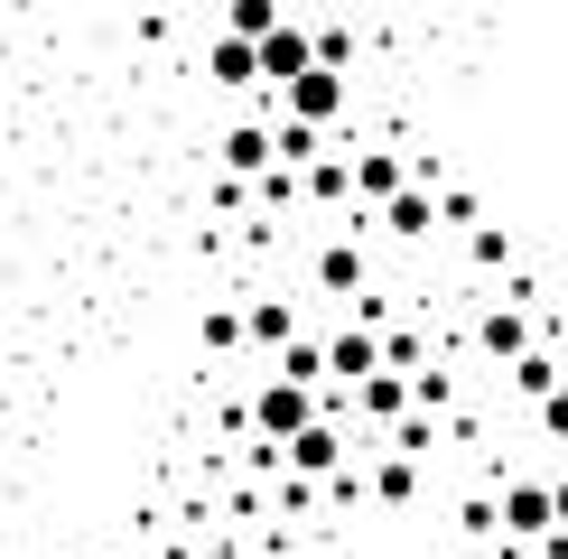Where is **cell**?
<instances>
[{"instance_id":"6da1fadb","label":"cell","mask_w":568,"mask_h":559,"mask_svg":"<svg viewBox=\"0 0 568 559\" xmlns=\"http://www.w3.org/2000/svg\"><path fill=\"white\" fill-rule=\"evenodd\" d=\"M307 419H317V392H298V383H262V392H252V429H262V448H290Z\"/></svg>"},{"instance_id":"7a4b0ae2","label":"cell","mask_w":568,"mask_h":559,"mask_svg":"<svg viewBox=\"0 0 568 559\" xmlns=\"http://www.w3.org/2000/svg\"><path fill=\"white\" fill-rule=\"evenodd\" d=\"M280 466H290L298 485H326V476H345V429L317 410V419H307V429L290 438V448H280Z\"/></svg>"},{"instance_id":"3957f363","label":"cell","mask_w":568,"mask_h":559,"mask_svg":"<svg viewBox=\"0 0 568 559\" xmlns=\"http://www.w3.org/2000/svg\"><path fill=\"white\" fill-rule=\"evenodd\" d=\"M494 531H513V541H550V485H540V476H513L504 485V504H494Z\"/></svg>"},{"instance_id":"277c9868","label":"cell","mask_w":568,"mask_h":559,"mask_svg":"<svg viewBox=\"0 0 568 559\" xmlns=\"http://www.w3.org/2000/svg\"><path fill=\"white\" fill-rule=\"evenodd\" d=\"M280 103H290V122H307V131H326L345 112V75L336 65H307L298 84H280Z\"/></svg>"},{"instance_id":"5b68a950","label":"cell","mask_w":568,"mask_h":559,"mask_svg":"<svg viewBox=\"0 0 568 559\" xmlns=\"http://www.w3.org/2000/svg\"><path fill=\"white\" fill-rule=\"evenodd\" d=\"M307 65H317V38H307V29H290V19H280V29L252 47V75H262V84H298Z\"/></svg>"},{"instance_id":"8992f818","label":"cell","mask_w":568,"mask_h":559,"mask_svg":"<svg viewBox=\"0 0 568 559\" xmlns=\"http://www.w3.org/2000/svg\"><path fill=\"white\" fill-rule=\"evenodd\" d=\"M326 373H336V383H373V373H383V336H373V326H336V336H326Z\"/></svg>"},{"instance_id":"52a82bcc","label":"cell","mask_w":568,"mask_h":559,"mask_svg":"<svg viewBox=\"0 0 568 559\" xmlns=\"http://www.w3.org/2000/svg\"><path fill=\"white\" fill-rule=\"evenodd\" d=\"M345 177H354V196H373V205H392L400 186H410V169H400V150H364V159H345Z\"/></svg>"},{"instance_id":"ba28073f","label":"cell","mask_w":568,"mask_h":559,"mask_svg":"<svg viewBox=\"0 0 568 559\" xmlns=\"http://www.w3.org/2000/svg\"><path fill=\"white\" fill-rule=\"evenodd\" d=\"M476 336H485V355H494V364H523V355H531V317H523V308H485Z\"/></svg>"},{"instance_id":"9c48e42d","label":"cell","mask_w":568,"mask_h":559,"mask_svg":"<svg viewBox=\"0 0 568 559\" xmlns=\"http://www.w3.org/2000/svg\"><path fill=\"white\" fill-rule=\"evenodd\" d=\"M383 233H400V243H419V233H438V196H429V186H400V196L383 205Z\"/></svg>"},{"instance_id":"30bf717a","label":"cell","mask_w":568,"mask_h":559,"mask_svg":"<svg viewBox=\"0 0 568 559\" xmlns=\"http://www.w3.org/2000/svg\"><path fill=\"white\" fill-rule=\"evenodd\" d=\"M224 169L233 177H271V131L262 122H233L224 131Z\"/></svg>"},{"instance_id":"8fae6325","label":"cell","mask_w":568,"mask_h":559,"mask_svg":"<svg viewBox=\"0 0 568 559\" xmlns=\"http://www.w3.org/2000/svg\"><path fill=\"white\" fill-rule=\"evenodd\" d=\"M243 336H252V345H271V355H280V345L298 336V308H290V298H252V308H243Z\"/></svg>"},{"instance_id":"7c38bea8","label":"cell","mask_w":568,"mask_h":559,"mask_svg":"<svg viewBox=\"0 0 568 559\" xmlns=\"http://www.w3.org/2000/svg\"><path fill=\"white\" fill-rule=\"evenodd\" d=\"M271 383L317 392V383H326V345H317V336H290V345H280V373H271Z\"/></svg>"},{"instance_id":"4fadbf2b","label":"cell","mask_w":568,"mask_h":559,"mask_svg":"<svg viewBox=\"0 0 568 559\" xmlns=\"http://www.w3.org/2000/svg\"><path fill=\"white\" fill-rule=\"evenodd\" d=\"M354 410L364 419H410V383L400 373H373V383H354Z\"/></svg>"},{"instance_id":"5bb4252c","label":"cell","mask_w":568,"mask_h":559,"mask_svg":"<svg viewBox=\"0 0 568 559\" xmlns=\"http://www.w3.org/2000/svg\"><path fill=\"white\" fill-rule=\"evenodd\" d=\"M317 159H326V131H307V122L271 131V169H317Z\"/></svg>"},{"instance_id":"9a60e30c","label":"cell","mask_w":568,"mask_h":559,"mask_svg":"<svg viewBox=\"0 0 568 559\" xmlns=\"http://www.w3.org/2000/svg\"><path fill=\"white\" fill-rule=\"evenodd\" d=\"M317 289L364 298V252H354V243H326V252H317Z\"/></svg>"},{"instance_id":"2e32d148","label":"cell","mask_w":568,"mask_h":559,"mask_svg":"<svg viewBox=\"0 0 568 559\" xmlns=\"http://www.w3.org/2000/svg\"><path fill=\"white\" fill-rule=\"evenodd\" d=\"M280 29V0H233V10H224V38H243V47H262Z\"/></svg>"},{"instance_id":"e0dca14e","label":"cell","mask_w":568,"mask_h":559,"mask_svg":"<svg viewBox=\"0 0 568 559\" xmlns=\"http://www.w3.org/2000/svg\"><path fill=\"white\" fill-rule=\"evenodd\" d=\"M504 373H513V392H523V402H550V392H559V355H540V345H531L523 364H504Z\"/></svg>"},{"instance_id":"ac0fdd59","label":"cell","mask_w":568,"mask_h":559,"mask_svg":"<svg viewBox=\"0 0 568 559\" xmlns=\"http://www.w3.org/2000/svg\"><path fill=\"white\" fill-rule=\"evenodd\" d=\"M205 75H215V84H262V75H252V47H243V38H215V47H205Z\"/></svg>"},{"instance_id":"d6986e66","label":"cell","mask_w":568,"mask_h":559,"mask_svg":"<svg viewBox=\"0 0 568 559\" xmlns=\"http://www.w3.org/2000/svg\"><path fill=\"white\" fill-rule=\"evenodd\" d=\"M466 262H476V271H504V262H513V233H504V224H476V233H466Z\"/></svg>"},{"instance_id":"ffe728a7","label":"cell","mask_w":568,"mask_h":559,"mask_svg":"<svg viewBox=\"0 0 568 559\" xmlns=\"http://www.w3.org/2000/svg\"><path fill=\"white\" fill-rule=\"evenodd\" d=\"M373 495H383V504H410V495H419V466H410V457H383V466H373Z\"/></svg>"},{"instance_id":"44dd1931","label":"cell","mask_w":568,"mask_h":559,"mask_svg":"<svg viewBox=\"0 0 568 559\" xmlns=\"http://www.w3.org/2000/svg\"><path fill=\"white\" fill-rule=\"evenodd\" d=\"M429 448H438V429H429V419H419V410H410V419H392V457H410V466H419Z\"/></svg>"},{"instance_id":"7402d4cb","label":"cell","mask_w":568,"mask_h":559,"mask_svg":"<svg viewBox=\"0 0 568 559\" xmlns=\"http://www.w3.org/2000/svg\"><path fill=\"white\" fill-rule=\"evenodd\" d=\"M307 196H317V205H345V196H354L345 159H317V169H307Z\"/></svg>"},{"instance_id":"603a6c76","label":"cell","mask_w":568,"mask_h":559,"mask_svg":"<svg viewBox=\"0 0 568 559\" xmlns=\"http://www.w3.org/2000/svg\"><path fill=\"white\" fill-rule=\"evenodd\" d=\"M205 345L233 355V345H243V308H205Z\"/></svg>"},{"instance_id":"cb8c5ba5","label":"cell","mask_w":568,"mask_h":559,"mask_svg":"<svg viewBox=\"0 0 568 559\" xmlns=\"http://www.w3.org/2000/svg\"><path fill=\"white\" fill-rule=\"evenodd\" d=\"M438 224H457V233H476V196H466V186H447V196H438Z\"/></svg>"},{"instance_id":"d4e9b609","label":"cell","mask_w":568,"mask_h":559,"mask_svg":"<svg viewBox=\"0 0 568 559\" xmlns=\"http://www.w3.org/2000/svg\"><path fill=\"white\" fill-rule=\"evenodd\" d=\"M540 429H550V438H568V383L550 392V402H540Z\"/></svg>"}]
</instances>
